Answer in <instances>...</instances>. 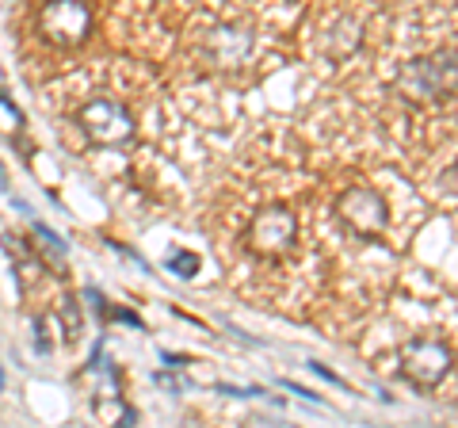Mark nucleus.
I'll list each match as a JSON object with an SVG mask.
<instances>
[{
  "label": "nucleus",
  "mask_w": 458,
  "mask_h": 428,
  "mask_svg": "<svg viewBox=\"0 0 458 428\" xmlns=\"http://www.w3.org/2000/svg\"><path fill=\"white\" fill-rule=\"evenodd\" d=\"M309 367H313V375H321L325 383H332V386H348V383H344V378L337 375V371H329L325 363H309Z\"/></svg>",
  "instance_id": "obj_15"
},
{
  "label": "nucleus",
  "mask_w": 458,
  "mask_h": 428,
  "mask_svg": "<svg viewBox=\"0 0 458 428\" xmlns=\"http://www.w3.org/2000/svg\"><path fill=\"white\" fill-rule=\"evenodd\" d=\"M161 360H165V367H172V371H179V367H187V356H176V352H161Z\"/></svg>",
  "instance_id": "obj_17"
},
{
  "label": "nucleus",
  "mask_w": 458,
  "mask_h": 428,
  "mask_svg": "<svg viewBox=\"0 0 458 428\" xmlns=\"http://www.w3.org/2000/svg\"><path fill=\"white\" fill-rule=\"evenodd\" d=\"M340 218L351 233L371 241L386 230V203H382V195L371 188H351L340 195Z\"/></svg>",
  "instance_id": "obj_6"
},
{
  "label": "nucleus",
  "mask_w": 458,
  "mask_h": 428,
  "mask_svg": "<svg viewBox=\"0 0 458 428\" xmlns=\"http://www.w3.org/2000/svg\"><path fill=\"white\" fill-rule=\"evenodd\" d=\"M455 84V54H431V58H416L401 69L397 88L413 100H439L447 88Z\"/></svg>",
  "instance_id": "obj_1"
},
{
  "label": "nucleus",
  "mask_w": 458,
  "mask_h": 428,
  "mask_svg": "<svg viewBox=\"0 0 458 428\" xmlns=\"http://www.w3.org/2000/svg\"><path fill=\"white\" fill-rule=\"evenodd\" d=\"M100 318H103V321H119V325H130V329H138V333H142V318H138V313H130V310H119V306H108V302H103Z\"/></svg>",
  "instance_id": "obj_12"
},
{
  "label": "nucleus",
  "mask_w": 458,
  "mask_h": 428,
  "mask_svg": "<svg viewBox=\"0 0 458 428\" xmlns=\"http://www.w3.org/2000/svg\"><path fill=\"white\" fill-rule=\"evenodd\" d=\"M92 31V8L84 0H50L43 8V35L54 46H80Z\"/></svg>",
  "instance_id": "obj_3"
},
{
  "label": "nucleus",
  "mask_w": 458,
  "mask_h": 428,
  "mask_svg": "<svg viewBox=\"0 0 458 428\" xmlns=\"http://www.w3.org/2000/svg\"><path fill=\"white\" fill-rule=\"evenodd\" d=\"M80 131L96 145H126L134 138V119L114 100H92L80 108Z\"/></svg>",
  "instance_id": "obj_2"
},
{
  "label": "nucleus",
  "mask_w": 458,
  "mask_h": 428,
  "mask_svg": "<svg viewBox=\"0 0 458 428\" xmlns=\"http://www.w3.org/2000/svg\"><path fill=\"white\" fill-rule=\"evenodd\" d=\"M359 43H363V27H359V23L351 20V15H340V20L321 35V50L329 54L332 61L351 58V54L359 50Z\"/></svg>",
  "instance_id": "obj_8"
},
{
  "label": "nucleus",
  "mask_w": 458,
  "mask_h": 428,
  "mask_svg": "<svg viewBox=\"0 0 458 428\" xmlns=\"http://www.w3.org/2000/svg\"><path fill=\"white\" fill-rule=\"evenodd\" d=\"M96 417L108 425H138V409L122 401V394H100L96 398Z\"/></svg>",
  "instance_id": "obj_9"
},
{
  "label": "nucleus",
  "mask_w": 458,
  "mask_h": 428,
  "mask_svg": "<svg viewBox=\"0 0 458 428\" xmlns=\"http://www.w3.org/2000/svg\"><path fill=\"white\" fill-rule=\"evenodd\" d=\"M31 226H35L38 241H43V245L50 249V253L57 256V260H61V256H65V241L57 237V233H54V230H50V226H46V222H38V218H31Z\"/></svg>",
  "instance_id": "obj_11"
},
{
  "label": "nucleus",
  "mask_w": 458,
  "mask_h": 428,
  "mask_svg": "<svg viewBox=\"0 0 458 428\" xmlns=\"http://www.w3.org/2000/svg\"><path fill=\"white\" fill-rule=\"evenodd\" d=\"M218 394H226V398H260V386H229V383H222V386H214Z\"/></svg>",
  "instance_id": "obj_14"
},
{
  "label": "nucleus",
  "mask_w": 458,
  "mask_h": 428,
  "mask_svg": "<svg viewBox=\"0 0 458 428\" xmlns=\"http://www.w3.org/2000/svg\"><path fill=\"white\" fill-rule=\"evenodd\" d=\"M165 268L172 272V276H179V279H191V276H199V253L172 249V253L165 256Z\"/></svg>",
  "instance_id": "obj_10"
},
{
  "label": "nucleus",
  "mask_w": 458,
  "mask_h": 428,
  "mask_svg": "<svg viewBox=\"0 0 458 428\" xmlns=\"http://www.w3.org/2000/svg\"><path fill=\"white\" fill-rule=\"evenodd\" d=\"M294 233H298L294 214L286 207H267L249 226V249L260 256H283L294 249Z\"/></svg>",
  "instance_id": "obj_4"
},
{
  "label": "nucleus",
  "mask_w": 458,
  "mask_h": 428,
  "mask_svg": "<svg viewBox=\"0 0 458 428\" xmlns=\"http://www.w3.org/2000/svg\"><path fill=\"white\" fill-rule=\"evenodd\" d=\"M0 386H4V375H0Z\"/></svg>",
  "instance_id": "obj_20"
},
{
  "label": "nucleus",
  "mask_w": 458,
  "mask_h": 428,
  "mask_svg": "<svg viewBox=\"0 0 458 428\" xmlns=\"http://www.w3.org/2000/svg\"><path fill=\"white\" fill-rule=\"evenodd\" d=\"M283 386H286V390H290V394H298V398H306V401H313V406H317V401H321V398H317V394H313V390H306V386H298V383H290V378H283Z\"/></svg>",
  "instance_id": "obj_16"
},
{
  "label": "nucleus",
  "mask_w": 458,
  "mask_h": 428,
  "mask_svg": "<svg viewBox=\"0 0 458 428\" xmlns=\"http://www.w3.org/2000/svg\"><path fill=\"white\" fill-rule=\"evenodd\" d=\"M61 313H65V329H69V337H77L80 333V325H84V318H80V310H77V298H61Z\"/></svg>",
  "instance_id": "obj_13"
},
{
  "label": "nucleus",
  "mask_w": 458,
  "mask_h": 428,
  "mask_svg": "<svg viewBox=\"0 0 458 428\" xmlns=\"http://www.w3.org/2000/svg\"><path fill=\"white\" fill-rule=\"evenodd\" d=\"M8 188V172H4V165H0V191Z\"/></svg>",
  "instance_id": "obj_19"
},
{
  "label": "nucleus",
  "mask_w": 458,
  "mask_h": 428,
  "mask_svg": "<svg viewBox=\"0 0 458 428\" xmlns=\"http://www.w3.org/2000/svg\"><path fill=\"white\" fill-rule=\"evenodd\" d=\"M157 383H161V386H168L172 394H179V390H184V383H176V378H168L165 371H161V375H157Z\"/></svg>",
  "instance_id": "obj_18"
},
{
  "label": "nucleus",
  "mask_w": 458,
  "mask_h": 428,
  "mask_svg": "<svg viewBox=\"0 0 458 428\" xmlns=\"http://www.w3.org/2000/svg\"><path fill=\"white\" fill-rule=\"evenodd\" d=\"M405 378L416 386H424V390H431V386H439L447 375H451V348H447L443 341H413L405 344Z\"/></svg>",
  "instance_id": "obj_5"
},
{
  "label": "nucleus",
  "mask_w": 458,
  "mask_h": 428,
  "mask_svg": "<svg viewBox=\"0 0 458 428\" xmlns=\"http://www.w3.org/2000/svg\"><path fill=\"white\" fill-rule=\"evenodd\" d=\"M252 58V31L249 27H214L207 35V61L214 69L237 73Z\"/></svg>",
  "instance_id": "obj_7"
}]
</instances>
